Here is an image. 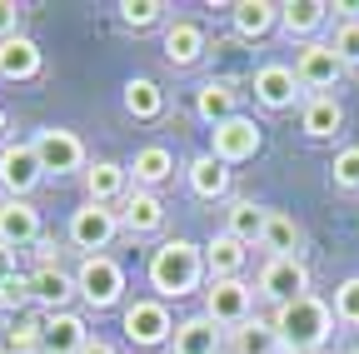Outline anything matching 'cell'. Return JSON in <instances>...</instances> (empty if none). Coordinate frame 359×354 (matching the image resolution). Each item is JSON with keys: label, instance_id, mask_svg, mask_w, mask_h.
<instances>
[{"label": "cell", "instance_id": "1", "mask_svg": "<svg viewBox=\"0 0 359 354\" xmlns=\"http://www.w3.org/2000/svg\"><path fill=\"white\" fill-rule=\"evenodd\" d=\"M269 325H275L285 354H320V344L334 334V309L325 299H314V294H299V299L280 304Z\"/></svg>", "mask_w": 359, "mask_h": 354}, {"label": "cell", "instance_id": "2", "mask_svg": "<svg viewBox=\"0 0 359 354\" xmlns=\"http://www.w3.org/2000/svg\"><path fill=\"white\" fill-rule=\"evenodd\" d=\"M205 280V250L190 240H165L150 254V285L160 290V299H180Z\"/></svg>", "mask_w": 359, "mask_h": 354}, {"label": "cell", "instance_id": "3", "mask_svg": "<svg viewBox=\"0 0 359 354\" xmlns=\"http://www.w3.org/2000/svg\"><path fill=\"white\" fill-rule=\"evenodd\" d=\"M75 290H80V299L90 309H110L125 294V270H120L110 254H85L80 270H75Z\"/></svg>", "mask_w": 359, "mask_h": 354}, {"label": "cell", "instance_id": "4", "mask_svg": "<svg viewBox=\"0 0 359 354\" xmlns=\"http://www.w3.org/2000/svg\"><path fill=\"white\" fill-rule=\"evenodd\" d=\"M264 145V130L250 120V115H230L224 125L210 130V155L224 160V165H240V160H255Z\"/></svg>", "mask_w": 359, "mask_h": 354}, {"label": "cell", "instance_id": "5", "mask_svg": "<svg viewBox=\"0 0 359 354\" xmlns=\"http://www.w3.org/2000/svg\"><path fill=\"white\" fill-rule=\"evenodd\" d=\"M115 235H120V210H110V205L85 200V205L70 215V245H75V250L100 254V250H105Z\"/></svg>", "mask_w": 359, "mask_h": 354}, {"label": "cell", "instance_id": "6", "mask_svg": "<svg viewBox=\"0 0 359 354\" xmlns=\"http://www.w3.org/2000/svg\"><path fill=\"white\" fill-rule=\"evenodd\" d=\"M170 334H175V320H170L165 299H135V304H125V339L130 344L155 349V344H170Z\"/></svg>", "mask_w": 359, "mask_h": 354}, {"label": "cell", "instance_id": "7", "mask_svg": "<svg viewBox=\"0 0 359 354\" xmlns=\"http://www.w3.org/2000/svg\"><path fill=\"white\" fill-rule=\"evenodd\" d=\"M250 304H255V290L245 280H210V290H205V315L219 329H240L250 320Z\"/></svg>", "mask_w": 359, "mask_h": 354}, {"label": "cell", "instance_id": "8", "mask_svg": "<svg viewBox=\"0 0 359 354\" xmlns=\"http://www.w3.org/2000/svg\"><path fill=\"white\" fill-rule=\"evenodd\" d=\"M294 75H299V85H304V90L325 95L330 85L344 75V60L334 55V46H330V40H304V46H299V55H294Z\"/></svg>", "mask_w": 359, "mask_h": 354}, {"label": "cell", "instance_id": "9", "mask_svg": "<svg viewBox=\"0 0 359 354\" xmlns=\"http://www.w3.org/2000/svg\"><path fill=\"white\" fill-rule=\"evenodd\" d=\"M45 180V165L35 155V145H0V185L11 190V200H25L35 185Z\"/></svg>", "mask_w": 359, "mask_h": 354}, {"label": "cell", "instance_id": "10", "mask_svg": "<svg viewBox=\"0 0 359 354\" xmlns=\"http://www.w3.org/2000/svg\"><path fill=\"white\" fill-rule=\"evenodd\" d=\"M30 145H35L40 165H45V170H55V175L90 170V165H85V140L75 135V130H60V125H50V130H40V135H35Z\"/></svg>", "mask_w": 359, "mask_h": 354}, {"label": "cell", "instance_id": "11", "mask_svg": "<svg viewBox=\"0 0 359 354\" xmlns=\"http://www.w3.org/2000/svg\"><path fill=\"white\" fill-rule=\"evenodd\" d=\"M259 294L275 299V304H290L299 294H309V270L299 259H264L259 270Z\"/></svg>", "mask_w": 359, "mask_h": 354}, {"label": "cell", "instance_id": "12", "mask_svg": "<svg viewBox=\"0 0 359 354\" xmlns=\"http://www.w3.org/2000/svg\"><path fill=\"white\" fill-rule=\"evenodd\" d=\"M299 75H294V65H259L255 70V100L264 105V110H290L294 100H299Z\"/></svg>", "mask_w": 359, "mask_h": 354}, {"label": "cell", "instance_id": "13", "mask_svg": "<svg viewBox=\"0 0 359 354\" xmlns=\"http://www.w3.org/2000/svg\"><path fill=\"white\" fill-rule=\"evenodd\" d=\"M90 344V329L75 309H60V315H45V339H40V354H85Z\"/></svg>", "mask_w": 359, "mask_h": 354}, {"label": "cell", "instance_id": "14", "mask_svg": "<svg viewBox=\"0 0 359 354\" xmlns=\"http://www.w3.org/2000/svg\"><path fill=\"white\" fill-rule=\"evenodd\" d=\"M219 344H224V329L210 315L180 320L175 334H170V354H219Z\"/></svg>", "mask_w": 359, "mask_h": 354}, {"label": "cell", "instance_id": "15", "mask_svg": "<svg viewBox=\"0 0 359 354\" xmlns=\"http://www.w3.org/2000/svg\"><path fill=\"white\" fill-rule=\"evenodd\" d=\"M120 225H125L130 235H155V230L165 225V200H160L155 190H130V195L120 200Z\"/></svg>", "mask_w": 359, "mask_h": 354}, {"label": "cell", "instance_id": "16", "mask_svg": "<svg viewBox=\"0 0 359 354\" xmlns=\"http://www.w3.org/2000/svg\"><path fill=\"white\" fill-rule=\"evenodd\" d=\"M30 290H35V304L45 309V315H60V309L80 294L75 290V275H65L60 264H40V270L30 275Z\"/></svg>", "mask_w": 359, "mask_h": 354}, {"label": "cell", "instance_id": "17", "mask_svg": "<svg viewBox=\"0 0 359 354\" xmlns=\"http://www.w3.org/2000/svg\"><path fill=\"white\" fill-rule=\"evenodd\" d=\"M135 185H130V170L115 165V160H95L85 170V200H95V205H115L125 200Z\"/></svg>", "mask_w": 359, "mask_h": 354}, {"label": "cell", "instance_id": "18", "mask_svg": "<svg viewBox=\"0 0 359 354\" xmlns=\"http://www.w3.org/2000/svg\"><path fill=\"white\" fill-rule=\"evenodd\" d=\"M0 240L25 250V245H40V210L30 200H6L0 205Z\"/></svg>", "mask_w": 359, "mask_h": 354}, {"label": "cell", "instance_id": "19", "mask_svg": "<svg viewBox=\"0 0 359 354\" xmlns=\"http://www.w3.org/2000/svg\"><path fill=\"white\" fill-rule=\"evenodd\" d=\"M40 65H45V55H40V46L30 35L0 40V75H6V80H35Z\"/></svg>", "mask_w": 359, "mask_h": 354}, {"label": "cell", "instance_id": "20", "mask_svg": "<svg viewBox=\"0 0 359 354\" xmlns=\"http://www.w3.org/2000/svg\"><path fill=\"white\" fill-rule=\"evenodd\" d=\"M125 170H130V185L135 190H155V185H165L175 175V155L165 145H145V150H135V160Z\"/></svg>", "mask_w": 359, "mask_h": 354}, {"label": "cell", "instance_id": "21", "mask_svg": "<svg viewBox=\"0 0 359 354\" xmlns=\"http://www.w3.org/2000/svg\"><path fill=\"white\" fill-rule=\"evenodd\" d=\"M185 180H190V190L200 200H224V195H230V165L215 160V155H195L185 165Z\"/></svg>", "mask_w": 359, "mask_h": 354}, {"label": "cell", "instance_id": "22", "mask_svg": "<svg viewBox=\"0 0 359 354\" xmlns=\"http://www.w3.org/2000/svg\"><path fill=\"white\" fill-rule=\"evenodd\" d=\"M299 225H294V215L285 210H269L264 219V235H259V250H269V259H299Z\"/></svg>", "mask_w": 359, "mask_h": 354}, {"label": "cell", "instance_id": "23", "mask_svg": "<svg viewBox=\"0 0 359 354\" xmlns=\"http://www.w3.org/2000/svg\"><path fill=\"white\" fill-rule=\"evenodd\" d=\"M240 270H245V245L235 240V235H215L210 245H205V275L210 280H240Z\"/></svg>", "mask_w": 359, "mask_h": 354}, {"label": "cell", "instance_id": "24", "mask_svg": "<svg viewBox=\"0 0 359 354\" xmlns=\"http://www.w3.org/2000/svg\"><path fill=\"white\" fill-rule=\"evenodd\" d=\"M200 55H205V30H200L195 20H175V25L165 30V60L185 70V65H195Z\"/></svg>", "mask_w": 359, "mask_h": 354}, {"label": "cell", "instance_id": "25", "mask_svg": "<svg viewBox=\"0 0 359 354\" xmlns=\"http://www.w3.org/2000/svg\"><path fill=\"white\" fill-rule=\"evenodd\" d=\"M299 125H304V135H309V140H330L334 130L344 125V105H339L334 95H309Z\"/></svg>", "mask_w": 359, "mask_h": 354}, {"label": "cell", "instance_id": "26", "mask_svg": "<svg viewBox=\"0 0 359 354\" xmlns=\"http://www.w3.org/2000/svg\"><path fill=\"white\" fill-rule=\"evenodd\" d=\"M264 219H269V210H259L255 200H230V210H224V235H235L240 245H259Z\"/></svg>", "mask_w": 359, "mask_h": 354}, {"label": "cell", "instance_id": "27", "mask_svg": "<svg viewBox=\"0 0 359 354\" xmlns=\"http://www.w3.org/2000/svg\"><path fill=\"white\" fill-rule=\"evenodd\" d=\"M125 110L135 120H160L165 115V90H160L150 75H130L125 80Z\"/></svg>", "mask_w": 359, "mask_h": 354}, {"label": "cell", "instance_id": "28", "mask_svg": "<svg viewBox=\"0 0 359 354\" xmlns=\"http://www.w3.org/2000/svg\"><path fill=\"white\" fill-rule=\"evenodd\" d=\"M195 115H200L210 130H215V125H224V120L235 115V90H230L224 80H205L200 90H195Z\"/></svg>", "mask_w": 359, "mask_h": 354}, {"label": "cell", "instance_id": "29", "mask_svg": "<svg viewBox=\"0 0 359 354\" xmlns=\"http://www.w3.org/2000/svg\"><path fill=\"white\" fill-rule=\"evenodd\" d=\"M280 334L269 320H245L240 329H230V354H280Z\"/></svg>", "mask_w": 359, "mask_h": 354}, {"label": "cell", "instance_id": "30", "mask_svg": "<svg viewBox=\"0 0 359 354\" xmlns=\"http://www.w3.org/2000/svg\"><path fill=\"white\" fill-rule=\"evenodd\" d=\"M230 15H235V30L245 40H259V35H269V25L280 20V6L275 0H240V6H230Z\"/></svg>", "mask_w": 359, "mask_h": 354}, {"label": "cell", "instance_id": "31", "mask_svg": "<svg viewBox=\"0 0 359 354\" xmlns=\"http://www.w3.org/2000/svg\"><path fill=\"white\" fill-rule=\"evenodd\" d=\"M330 11L334 6H325V0H290V6H280V25L290 35H314V30L325 25Z\"/></svg>", "mask_w": 359, "mask_h": 354}, {"label": "cell", "instance_id": "32", "mask_svg": "<svg viewBox=\"0 0 359 354\" xmlns=\"http://www.w3.org/2000/svg\"><path fill=\"white\" fill-rule=\"evenodd\" d=\"M40 339H45V315H15L11 334H6V349L11 354H40Z\"/></svg>", "mask_w": 359, "mask_h": 354}, {"label": "cell", "instance_id": "33", "mask_svg": "<svg viewBox=\"0 0 359 354\" xmlns=\"http://www.w3.org/2000/svg\"><path fill=\"white\" fill-rule=\"evenodd\" d=\"M120 20L130 25V30H150L160 15H165V0H120Z\"/></svg>", "mask_w": 359, "mask_h": 354}, {"label": "cell", "instance_id": "34", "mask_svg": "<svg viewBox=\"0 0 359 354\" xmlns=\"http://www.w3.org/2000/svg\"><path fill=\"white\" fill-rule=\"evenodd\" d=\"M25 304H35V290H30V275H15V280H6L0 285V309L15 320V315H25Z\"/></svg>", "mask_w": 359, "mask_h": 354}, {"label": "cell", "instance_id": "35", "mask_svg": "<svg viewBox=\"0 0 359 354\" xmlns=\"http://www.w3.org/2000/svg\"><path fill=\"white\" fill-rule=\"evenodd\" d=\"M330 175H334V185H339V190H359V145H344V150L334 155Z\"/></svg>", "mask_w": 359, "mask_h": 354}, {"label": "cell", "instance_id": "36", "mask_svg": "<svg viewBox=\"0 0 359 354\" xmlns=\"http://www.w3.org/2000/svg\"><path fill=\"white\" fill-rule=\"evenodd\" d=\"M330 309H334L339 325H359V275L344 280V285L334 290V304H330Z\"/></svg>", "mask_w": 359, "mask_h": 354}, {"label": "cell", "instance_id": "37", "mask_svg": "<svg viewBox=\"0 0 359 354\" xmlns=\"http://www.w3.org/2000/svg\"><path fill=\"white\" fill-rule=\"evenodd\" d=\"M330 46H334V55L344 60V70H349V65H359V20H344V25L334 30Z\"/></svg>", "mask_w": 359, "mask_h": 354}, {"label": "cell", "instance_id": "38", "mask_svg": "<svg viewBox=\"0 0 359 354\" xmlns=\"http://www.w3.org/2000/svg\"><path fill=\"white\" fill-rule=\"evenodd\" d=\"M11 35H20V6L0 0V40H11Z\"/></svg>", "mask_w": 359, "mask_h": 354}, {"label": "cell", "instance_id": "39", "mask_svg": "<svg viewBox=\"0 0 359 354\" xmlns=\"http://www.w3.org/2000/svg\"><path fill=\"white\" fill-rule=\"evenodd\" d=\"M15 254H20L15 245H6V240H0V285H6V280H15V275H20V270H15Z\"/></svg>", "mask_w": 359, "mask_h": 354}, {"label": "cell", "instance_id": "40", "mask_svg": "<svg viewBox=\"0 0 359 354\" xmlns=\"http://www.w3.org/2000/svg\"><path fill=\"white\" fill-rule=\"evenodd\" d=\"M85 354H115V344H105V339H90V344H85Z\"/></svg>", "mask_w": 359, "mask_h": 354}, {"label": "cell", "instance_id": "41", "mask_svg": "<svg viewBox=\"0 0 359 354\" xmlns=\"http://www.w3.org/2000/svg\"><path fill=\"white\" fill-rule=\"evenodd\" d=\"M0 135H6V110H0Z\"/></svg>", "mask_w": 359, "mask_h": 354}, {"label": "cell", "instance_id": "42", "mask_svg": "<svg viewBox=\"0 0 359 354\" xmlns=\"http://www.w3.org/2000/svg\"><path fill=\"white\" fill-rule=\"evenodd\" d=\"M0 354H11V349H6V344H0Z\"/></svg>", "mask_w": 359, "mask_h": 354}, {"label": "cell", "instance_id": "43", "mask_svg": "<svg viewBox=\"0 0 359 354\" xmlns=\"http://www.w3.org/2000/svg\"><path fill=\"white\" fill-rule=\"evenodd\" d=\"M349 354H359V349H349Z\"/></svg>", "mask_w": 359, "mask_h": 354}]
</instances>
